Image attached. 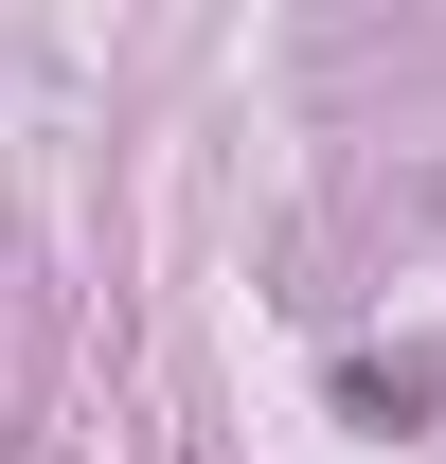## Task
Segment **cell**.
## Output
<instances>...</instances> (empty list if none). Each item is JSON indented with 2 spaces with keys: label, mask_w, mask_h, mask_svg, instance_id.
<instances>
[{
  "label": "cell",
  "mask_w": 446,
  "mask_h": 464,
  "mask_svg": "<svg viewBox=\"0 0 446 464\" xmlns=\"http://www.w3.org/2000/svg\"><path fill=\"white\" fill-rule=\"evenodd\" d=\"M429 197H446V179H429Z\"/></svg>",
  "instance_id": "6da1fadb"
}]
</instances>
